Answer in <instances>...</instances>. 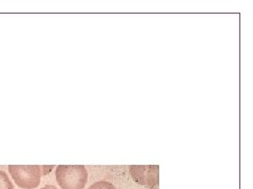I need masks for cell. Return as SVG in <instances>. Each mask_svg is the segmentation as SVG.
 <instances>
[{
    "instance_id": "6da1fadb",
    "label": "cell",
    "mask_w": 253,
    "mask_h": 189,
    "mask_svg": "<svg viewBox=\"0 0 253 189\" xmlns=\"http://www.w3.org/2000/svg\"><path fill=\"white\" fill-rule=\"evenodd\" d=\"M56 181L62 189H84L88 182V171L84 166H58Z\"/></svg>"
},
{
    "instance_id": "7a4b0ae2",
    "label": "cell",
    "mask_w": 253,
    "mask_h": 189,
    "mask_svg": "<svg viewBox=\"0 0 253 189\" xmlns=\"http://www.w3.org/2000/svg\"><path fill=\"white\" fill-rule=\"evenodd\" d=\"M15 183L23 189H34L41 184L42 166H9Z\"/></svg>"
},
{
    "instance_id": "3957f363",
    "label": "cell",
    "mask_w": 253,
    "mask_h": 189,
    "mask_svg": "<svg viewBox=\"0 0 253 189\" xmlns=\"http://www.w3.org/2000/svg\"><path fill=\"white\" fill-rule=\"evenodd\" d=\"M129 170L136 183L151 189H158V166H131Z\"/></svg>"
},
{
    "instance_id": "277c9868",
    "label": "cell",
    "mask_w": 253,
    "mask_h": 189,
    "mask_svg": "<svg viewBox=\"0 0 253 189\" xmlns=\"http://www.w3.org/2000/svg\"><path fill=\"white\" fill-rule=\"evenodd\" d=\"M0 189H14L11 180L2 170H0Z\"/></svg>"
},
{
    "instance_id": "5b68a950",
    "label": "cell",
    "mask_w": 253,
    "mask_h": 189,
    "mask_svg": "<svg viewBox=\"0 0 253 189\" xmlns=\"http://www.w3.org/2000/svg\"><path fill=\"white\" fill-rule=\"evenodd\" d=\"M89 189H116L113 184H111L107 181H98V182L92 184Z\"/></svg>"
},
{
    "instance_id": "8992f818",
    "label": "cell",
    "mask_w": 253,
    "mask_h": 189,
    "mask_svg": "<svg viewBox=\"0 0 253 189\" xmlns=\"http://www.w3.org/2000/svg\"><path fill=\"white\" fill-rule=\"evenodd\" d=\"M42 189H57V188H56V187H55L54 185H46V186L42 187Z\"/></svg>"
}]
</instances>
